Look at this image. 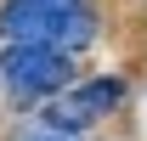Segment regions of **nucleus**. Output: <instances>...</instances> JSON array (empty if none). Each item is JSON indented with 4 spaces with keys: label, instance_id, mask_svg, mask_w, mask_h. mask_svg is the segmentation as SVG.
<instances>
[{
    "label": "nucleus",
    "instance_id": "f257e3e1",
    "mask_svg": "<svg viewBox=\"0 0 147 141\" xmlns=\"http://www.w3.org/2000/svg\"><path fill=\"white\" fill-rule=\"evenodd\" d=\"M96 11L91 6H74V11H51L34 0H6L0 6V45H51V51L74 56L96 40Z\"/></svg>",
    "mask_w": 147,
    "mask_h": 141
},
{
    "label": "nucleus",
    "instance_id": "f03ea898",
    "mask_svg": "<svg viewBox=\"0 0 147 141\" xmlns=\"http://www.w3.org/2000/svg\"><path fill=\"white\" fill-rule=\"evenodd\" d=\"M0 85L17 102H51L74 85V56L51 45H6L0 51Z\"/></svg>",
    "mask_w": 147,
    "mask_h": 141
},
{
    "label": "nucleus",
    "instance_id": "7ed1b4c3",
    "mask_svg": "<svg viewBox=\"0 0 147 141\" xmlns=\"http://www.w3.org/2000/svg\"><path fill=\"white\" fill-rule=\"evenodd\" d=\"M119 102H125V79H85V85H68L62 96L45 102V130H57V136H79V130L102 124Z\"/></svg>",
    "mask_w": 147,
    "mask_h": 141
},
{
    "label": "nucleus",
    "instance_id": "20e7f679",
    "mask_svg": "<svg viewBox=\"0 0 147 141\" xmlns=\"http://www.w3.org/2000/svg\"><path fill=\"white\" fill-rule=\"evenodd\" d=\"M34 6H51V11H74V6H85V0H34Z\"/></svg>",
    "mask_w": 147,
    "mask_h": 141
},
{
    "label": "nucleus",
    "instance_id": "39448f33",
    "mask_svg": "<svg viewBox=\"0 0 147 141\" xmlns=\"http://www.w3.org/2000/svg\"><path fill=\"white\" fill-rule=\"evenodd\" d=\"M23 141H74V136H57V130H34V136H23Z\"/></svg>",
    "mask_w": 147,
    "mask_h": 141
}]
</instances>
